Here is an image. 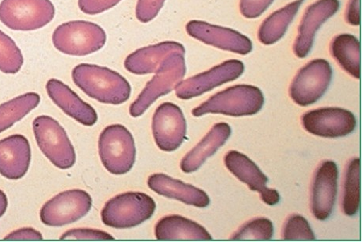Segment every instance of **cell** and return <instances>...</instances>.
Segmentation results:
<instances>
[{
  "label": "cell",
  "instance_id": "cell-24",
  "mask_svg": "<svg viewBox=\"0 0 362 242\" xmlns=\"http://www.w3.org/2000/svg\"><path fill=\"white\" fill-rule=\"evenodd\" d=\"M331 54L339 65L356 79L361 75V46L359 40L349 34L337 35L332 40Z\"/></svg>",
  "mask_w": 362,
  "mask_h": 242
},
{
  "label": "cell",
  "instance_id": "cell-35",
  "mask_svg": "<svg viewBox=\"0 0 362 242\" xmlns=\"http://www.w3.org/2000/svg\"><path fill=\"white\" fill-rule=\"evenodd\" d=\"M42 238V234L32 227H23L11 232L4 238L5 240L12 241H40Z\"/></svg>",
  "mask_w": 362,
  "mask_h": 242
},
{
  "label": "cell",
  "instance_id": "cell-34",
  "mask_svg": "<svg viewBox=\"0 0 362 242\" xmlns=\"http://www.w3.org/2000/svg\"><path fill=\"white\" fill-rule=\"evenodd\" d=\"M273 1L274 0H240V10L247 18H258Z\"/></svg>",
  "mask_w": 362,
  "mask_h": 242
},
{
  "label": "cell",
  "instance_id": "cell-4",
  "mask_svg": "<svg viewBox=\"0 0 362 242\" xmlns=\"http://www.w3.org/2000/svg\"><path fill=\"white\" fill-rule=\"evenodd\" d=\"M184 54L175 52L163 60L153 79L148 82L146 87L130 107L132 117H139L157 101L172 92L182 81L187 73Z\"/></svg>",
  "mask_w": 362,
  "mask_h": 242
},
{
  "label": "cell",
  "instance_id": "cell-6",
  "mask_svg": "<svg viewBox=\"0 0 362 242\" xmlns=\"http://www.w3.org/2000/svg\"><path fill=\"white\" fill-rule=\"evenodd\" d=\"M99 155L110 173H129L136 162V145L132 133L122 125H111L101 133L98 140Z\"/></svg>",
  "mask_w": 362,
  "mask_h": 242
},
{
  "label": "cell",
  "instance_id": "cell-11",
  "mask_svg": "<svg viewBox=\"0 0 362 242\" xmlns=\"http://www.w3.org/2000/svg\"><path fill=\"white\" fill-rule=\"evenodd\" d=\"M304 129L315 136L338 138L351 133L357 126L354 114L340 108L312 110L302 117Z\"/></svg>",
  "mask_w": 362,
  "mask_h": 242
},
{
  "label": "cell",
  "instance_id": "cell-37",
  "mask_svg": "<svg viewBox=\"0 0 362 242\" xmlns=\"http://www.w3.org/2000/svg\"><path fill=\"white\" fill-rule=\"evenodd\" d=\"M7 205H8V201H7V197L4 192L0 190V218H1L6 211Z\"/></svg>",
  "mask_w": 362,
  "mask_h": 242
},
{
  "label": "cell",
  "instance_id": "cell-26",
  "mask_svg": "<svg viewBox=\"0 0 362 242\" xmlns=\"http://www.w3.org/2000/svg\"><path fill=\"white\" fill-rule=\"evenodd\" d=\"M40 102V97L37 92H28L0 105V133L19 122Z\"/></svg>",
  "mask_w": 362,
  "mask_h": 242
},
{
  "label": "cell",
  "instance_id": "cell-27",
  "mask_svg": "<svg viewBox=\"0 0 362 242\" xmlns=\"http://www.w3.org/2000/svg\"><path fill=\"white\" fill-rule=\"evenodd\" d=\"M361 162L354 158L347 165L342 198V208L344 214L352 217L356 215L360 207L361 200Z\"/></svg>",
  "mask_w": 362,
  "mask_h": 242
},
{
  "label": "cell",
  "instance_id": "cell-12",
  "mask_svg": "<svg viewBox=\"0 0 362 242\" xmlns=\"http://www.w3.org/2000/svg\"><path fill=\"white\" fill-rule=\"evenodd\" d=\"M152 129L156 144L160 150H177L187 133L186 119L180 107L173 103L160 105L153 117Z\"/></svg>",
  "mask_w": 362,
  "mask_h": 242
},
{
  "label": "cell",
  "instance_id": "cell-13",
  "mask_svg": "<svg viewBox=\"0 0 362 242\" xmlns=\"http://www.w3.org/2000/svg\"><path fill=\"white\" fill-rule=\"evenodd\" d=\"M244 69L243 63L240 61H225L207 72L180 82L175 88L176 96L182 99L201 96L219 85L237 80L244 73Z\"/></svg>",
  "mask_w": 362,
  "mask_h": 242
},
{
  "label": "cell",
  "instance_id": "cell-19",
  "mask_svg": "<svg viewBox=\"0 0 362 242\" xmlns=\"http://www.w3.org/2000/svg\"><path fill=\"white\" fill-rule=\"evenodd\" d=\"M46 90L49 98L66 115L84 126H91L96 123L98 115L95 110L82 101L67 85L60 80L52 79L47 83Z\"/></svg>",
  "mask_w": 362,
  "mask_h": 242
},
{
  "label": "cell",
  "instance_id": "cell-31",
  "mask_svg": "<svg viewBox=\"0 0 362 242\" xmlns=\"http://www.w3.org/2000/svg\"><path fill=\"white\" fill-rule=\"evenodd\" d=\"M165 0H138L136 18L140 23H148L158 16Z\"/></svg>",
  "mask_w": 362,
  "mask_h": 242
},
{
  "label": "cell",
  "instance_id": "cell-2",
  "mask_svg": "<svg viewBox=\"0 0 362 242\" xmlns=\"http://www.w3.org/2000/svg\"><path fill=\"white\" fill-rule=\"evenodd\" d=\"M264 104L262 91L253 85H238L211 97L197 107L192 114L200 117L206 114H221L230 116H252Z\"/></svg>",
  "mask_w": 362,
  "mask_h": 242
},
{
  "label": "cell",
  "instance_id": "cell-18",
  "mask_svg": "<svg viewBox=\"0 0 362 242\" xmlns=\"http://www.w3.org/2000/svg\"><path fill=\"white\" fill-rule=\"evenodd\" d=\"M30 142L23 135L14 134L0 140V174L19 180L28 172L31 162Z\"/></svg>",
  "mask_w": 362,
  "mask_h": 242
},
{
  "label": "cell",
  "instance_id": "cell-25",
  "mask_svg": "<svg viewBox=\"0 0 362 242\" xmlns=\"http://www.w3.org/2000/svg\"><path fill=\"white\" fill-rule=\"evenodd\" d=\"M303 0L296 1L275 11L262 23L259 28V40L265 45H272L282 38L290 23L299 11Z\"/></svg>",
  "mask_w": 362,
  "mask_h": 242
},
{
  "label": "cell",
  "instance_id": "cell-17",
  "mask_svg": "<svg viewBox=\"0 0 362 242\" xmlns=\"http://www.w3.org/2000/svg\"><path fill=\"white\" fill-rule=\"evenodd\" d=\"M339 7L338 0H318L305 11L293 47L298 58H306L313 46L316 32L326 20L334 16Z\"/></svg>",
  "mask_w": 362,
  "mask_h": 242
},
{
  "label": "cell",
  "instance_id": "cell-22",
  "mask_svg": "<svg viewBox=\"0 0 362 242\" xmlns=\"http://www.w3.org/2000/svg\"><path fill=\"white\" fill-rule=\"evenodd\" d=\"M230 135L231 128L228 124H216L206 136L185 155L181 162V169L187 174L195 172L206 160L224 145Z\"/></svg>",
  "mask_w": 362,
  "mask_h": 242
},
{
  "label": "cell",
  "instance_id": "cell-30",
  "mask_svg": "<svg viewBox=\"0 0 362 242\" xmlns=\"http://www.w3.org/2000/svg\"><path fill=\"white\" fill-rule=\"evenodd\" d=\"M282 238L290 241H313L315 236L306 219L298 214L291 216L284 225Z\"/></svg>",
  "mask_w": 362,
  "mask_h": 242
},
{
  "label": "cell",
  "instance_id": "cell-8",
  "mask_svg": "<svg viewBox=\"0 0 362 242\" xmlns=\"http://www.w3.org/2000/svg\"><path fill=\"white\" fill-rule=\"evenodd\" d=\"M35 140L42 153L61 169L73 167L76 162L74 147L64 128L47 116L35 118L33 123Z\"/></svg>",
  "mask_w": 362,
  "mask_h": 242
},
{
  "label": "cell",
  "instance_id": "cell-7",
  "mask_svg": "<svg viewBox=\"0 0 362 242\" xmlns=\"http://www.w3.org/2000/svg\"><path fill=\"white\" fill-rule=\"evenodd\" d=\"M55 8L51 0H3L0 20L14 31L40 30L54 19Z\"/></svg>",
  "mask_w": 362,
  "mask_h": 242
},
{
  "label": "cell",
  "instance_id": "cell-10",
  "mask_svg": "<svg viewBox=\"0 0 362 242\" xmlns=\"http://www.w3.org/2000/svg\"><path fill=\"white\" fill-rule=\"evenodd\" d=\"M332 78V69L327 61H311L294 78L289 90L290 96L300 106L313 104L328 90Z\"/></svg>",
  "mask_w": 362,
  "mask_h": 242
},
{
  "label": "cell",
  "instance_id": "cell-32",
  "mask_svg": "<svg viewBox=\"0 0 362 242\" xmlns=\"http://www.w3.org/2000/svg\"><path fill=\"white\" fill-rule=\"evenodd\" d=\"M60 239L74 240H95V241H110L115 240L107 232L90 229H76L64 233Z\"/></svg>",
  "mask_w": 362,
  "mask_h": 242
},
{
  "label": "cell",
  "instance_id": "cell-28",
  "mask_svg": "<svg viewBox=\"0 0 362 242\" xmlns=\"http://www.w3.org/2000/svg\"><path fill=\"white\" fill-rule=\"evenodd\" d=\"M23 63V55L16 42L0 30V71L5 74H16Z\"/></svg>",
  "mask_w": 362,
  "mask_h": 242
},
{
  "label": "cell",
  "instance_id": "cell-9",
  "mask_svg": "<svg viewBox=\"0 0 362 242\" xmlns=\"http://www.w3.org/2000/svg\"><path fill=\"white\" fill-rule=\"evenodd\" d=\"M92 199L88 192L74 189L62 192L42 206L40 217L49 226L73 224L86 216L91 209Z\"/></svg>",
  "mask_w": 362,
  "mask_h": 242
},
{
  "label": "cell",
  "instance_id": "cell-21",
  "mask_svg": "<svg viewBox=\"0 0 362 242\" xmlns=\"http://www.w3.org/2000/svg\"><path fill=\"white\" fill-rule=\"evenodd\" d=\"M175 52L185 54V48L180 42L166 41L140 48L127 56L124 67L136 75L154 73L163 60Z\"/></svg>",
  "mask_w": 362,
  "mask_h": 242
},
{
  "label": "cell",
  "instance_id": "cell-33",
  "mask_svg": "<svg viewBox=\"0 0 362 242\" xmlns=\"http://www.w3.org/2000/svg\"><path fill=\"white\" fill-rule=\"evenodd\" d=\"M122 0H79L78 5L82 12L95 16L112 8Z\"/></svg>",
  "mask_w": 362,
  "mask_h": 242
},
{
  "label": "cell",
  "instance_id": "cell-16",
  "mask_svg": "<svg viewBox=\"0 0 362 242\" xmlns=\"http://www.w3.org/2000/svg\"><path fill=\"white\" fill-rule=\"evenodd\" d=\"M224 162L239 181L246 183L250 190L259 192L262 202L269 205L279 202V192L266 186L268 178L247 156L238 151H230L226 155Z\"/></svg>",
  "mask_w": 362,
  "mask_h": 242
},
{
  "label": "cell",
  "instance_id": "cell-14",
  "mask_svg": "<svg viewBox=\"0 0 362 242\" xmlns=\"http://www.w3.org/2000/svg\"><path fill=\"white\" fill-rule=\"evenodd\" d=\"M339 170L336 162L325 161L316 170L311 187L310 206L314 217L327 219L337 196Z\"/></svg>",
  "mask_w": 362,
  "mask_h": 242
},
{
  "label": "cell",
  "instance_id": "cell-3",
  "mask_svg": "<svg viewBox=\"0 0 362 242\" xmlns=\"http://www.w3.org/2000/svg\"><path fill=\"white\" fill-rule=\"evenodd\" d=\"M153 199L141 192L129 191L112 198L105 203L101 217L105 225L113 229H130L140 225L153 215Z\"/></svg>",
  "mask_w": 362,
  "mask_h": 242
},
{
  "label": "cell",
  "instance_id": "cell-23",
  "mask_svg": "<svg viewBox=\"0 0 362 242\" xmlns=\"http://www.w3.org/2000/svg\"><path fill=\"white\" fill-rule=\"evenodd\" d=\"M158 240H211L212 237L202 225L179 215L160 219L155 226Z\"/></svg>",
  "mask_w": 362,
  "mask_h": 242
},
{
  "label": "cell",
  "instance_id": "cell-5",
  "mask_svg": "<svg viewBox=\"0 0 362 242\" xmlns=\"http://www.w3.org/2000/svg\"><path fill=\"white\" fill-rule=\"evenodd\" d=\"M54 47L59 52L76 56L93 54L106 42L103 28L85 20H74L59 25L52 35Z\"/></svg>",
  "mask_w": 362,
  "mask_h": 242
},
{
  "label": "cell",
  "instance_id": "cell-15",
  "mask_svg": "<svg viewBox=\"0 0 362 242\" xmlns=\"http://www.w3.org/2000/svg\"><path fill=\"white\" fill-rule=\"evenodd\" d=\"M186 30L191 37L223 51L245 55L252 49L250 39L228 28L211 25L201 20H191L187 25Z\"/></svg>",
  "mask_w": 362,
  "mask_h": 242
},
{
  "label": "cell",
  "instance_id": "cell-20",
  "mask_svg": "<svg viewBox=\"0 0 362 242\" xmlns=\"http://www.w3.org/2000/svg\"><path fill=\"white\" fill-rule=\"evenodd\" d=\"M147 183L156 193L195 207L205 208L210 204V198L204 190L164 174L151 175Z\"/></svg>",
  "mask_w": 362,
  "mask_h": 242
},
{
  "label": "cell",
  "instance_id": "cell-36",
  "mask_svg": "<svg viewBox=\"0 0 362 242\" xmlns=\"http://www.w3.org/2000/svg\"><path fill=\"white\" fill-rule=\"evenodd\" d=\"M346 20L351 25H360L361 0H350L346 11Z\"/></svg>",
  "mask_w": 362,
  "mask_h": 242
},
{
  "label": "cell",
  "instance_id": "cell-1",
  "mask_svg": "<svg viewBox=\"0 0 362 242\" xmlns=\"http://www.w3.org/2000/svg\"><path fill=\"white\" fill-rule=\"evenodd\" d=\"M72 78L85 94L101 103L123 104L131 95L129 83L108 68L81 63L74 68Z\"/></svg>",
  "mask_w": 362,
  "mask_h": 242
},
{
  "label": "cell",
  "instance_id": "cell-29",
  "mask_svg": "<svg viewBox=\"0 0 362 242\" xmlns=\"http://www.w3.org/2000/svg\"><path fill=\"white\" fill-rule=\"evenodd\" d=\"M274 226L271 220L259 217L250 220L233 234L232 240H269L273 237Z\"/></svg>",
  "mask_w": 362,
  "mask_h": 242
}]
</instances>
